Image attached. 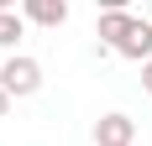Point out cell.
I'll return each mask as SVG.
<instances>
[{"label":"cell","mask_w":152,"mask_h":146,"mask_svg":"<svg viewBox=\"0 0 152 146\" xmlns=\"http://www.w3.org/2000/svg\"><path fill=\"white\" fill-rule=\"evenodd\" d=\"M0 89H5L11 99H31V94L42 89V63L26 58V52H11V58L0 63Z\"/></svg>","instance_id":"cell-1"},{"label":"cell","mask_w":152,"mask_h":146,"mask_svg":"<svg viewBox=\"0 0 152 146\" xmlns=\"http://www.w3.org/2000/svg\"><path fill=\"white\" fill-rule=\"evenodd\" d=\"M21 16H26L31 26H47V31H58L63 21H68V0H21Z\"/></svg>","instance_id":"cell-3"},{"label":"cell","mask_w":152,"mask_h":146,"mask_svg":"<svg viewBox=\"0 0 152 146\" xmlns=\"http://www.w3.org/2000/svg\"><path fill=\"white\" fill-rule=\"evenodd\" d=\"M11 115V94H5V89H0V120Z\"/></svg>","instance_id":"cell-9"},{"label":"cell","mask_w":152,"mask_h":146,"mask_svg":"<svg viewBox=\"0 0 152 146\" xmlns=\"http://www.w3.org/2000/svg\"><path fill=\"white\" fill-rule=\"evenodd\" d=\"M115 52L131 58V63H147V58H152V21H142V16H137V26L126 31V42L115 47Z\"/></svg>","instance_id":"cell-5"},{"label":"cell","mask_w":152,"mask_h":146,"mask_svg":"<svg viewBox=\"0 0 152 146\" xmlns=\"http://www.w3.org/2000/svg\"><path fill=\"white\" fill-rule=\"evenodd\" d=\"M137 141V120L121 115V110H110V115L94 120V146H131Z\"/></svg>","instance_id":"cell-2"},{"label":"cell","mask_w":152,"mask_h":146,"mask_svg":"<svg viewBox=\"0 0 152 146\" xmlns=\"http://www.w3.org/2000/svg\"><path fill=\"white\" fill-rule=\"evenodd\" d=\"M137 26V16L131 11H100V26H94V37H100V47H110V52H115V47L126 42V31Z\"/></svg>","instance_id":"cell-4"},{"label":"cell","mask_w":152,"mask_h":146,"mask_svg":"<svg viewBox=\"0 0 152 146\" xmlns=\"http://www.w3.org/2000/svg\"><path fill=\"white\" fill-rule=\"evenodd\" d=\"M0 11H16V0H0Z\"/></svg>","instance_id":"cell-10"},{"label":"cell","mask_w":152,"mask_h":146,"mask_svg":"<svg viewBox=\"0 0 152 146\" xmlns=\"http://www.w3.org/2000/svg\"><path fill=\"white\" fill-rule=\"evenodd\" d=\"M142 89H147V94H152V58L142 63Z\"/></svg>","instance_id":"cell-8"},{"label":"cell","mask_w":152,"mask_h":146,"mask_svg":"<svg viewBox=\"0 0 152 146\" xmlns=\"http://www.w3.org/2000/svg\"><path fill=\"white\" fill-rule=\"evenodd\" d=\"M21 37H26V16L21 11H0V52H16Z\"/></svg>","instance_id":"cell-6"},{"label":"cell","mask_w":152,"mask_h":146,"mask_svg":"<svg viewBox=\"0 0 152 146\" xmlns=\"http://www.w3.org/2000/svg\"><path fill=\"white\" fill-rule=\"evenodd\" d=\"M100 11H131V0H94Z\"/></svg>","instance_id":"cell-7"}]
</instances>
